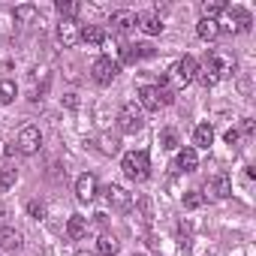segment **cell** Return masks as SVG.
<instances>
[{
	"label": "cell",
	"mask_w": 256,
	"mask_h": 256,
	"mask_svg": "<svg viewBox=\"0 0 256 256\" xmlns=\"http://www.w3.org/2000/svg\"><path fill=\"white\" fill-rule=\"evenodd\" d=\"M120 169H124V175L130 178V181H148V175H151V157H148V151H130V154H124Z\"/></svg>",
	"instance_id": "6da1fadb"
},
{
	"label": "cell",
	"mask_w": 256,
	"mask_h": 256,
	"mask_svg": "<svg viewBox=\"0 0 256 256\" xmlns=\"http://www.w3.org/2000/svg\"><path fill=\"white\" fill-rule=\"evenodd\" d=\"M196 66H199V64H196L190 54H184L181 60H175V66L169 70V76H166V78H172V84H175V88H187V84H193V82H196Z\"/></svg>",
	"instance_id": "7a4b0ae2"
},
{
	"label": "cell",
	"mask_w": 256,
	"mask_h": 256,
	"mask_svg": "<svg viewBox=\"0 0 256 256\" xmlns=\"http://www.w3.org/2000/svg\"><path fill=\"white\" fill-rule=\"evenodd\" d=\"M118 126L124 133H139L142 126H145V114L136 102H126L120 112H118Z\"/></svg>",
	"instance_id": "3957f363"
},
{
	"label": "cell",
	"mask_w": 256,
	"mask_h": 256,
	"mask_svg": "<svg viewBox=\"0 0 256 256\" xmlns=\"http://www.w3.org/2000/svg\"><path fill=\"white\" fill-rule=\"evenodd\" d=\"M90 72H94V82L106 88V84H112V82L118 78L120 64H118V60H112V58H96V60H94V66H90Z\"/></svg>",
	"instance_id": "277c9868"
},
{
	"label": "cell",
	"mask_w": 256,
	"mask_h": 256,
	"mask_svg": "<svg viewBox=\"0 0 256 256\" xmlns=\"http://www.w3.org/2000/svg\"><path fill=\"white\" fill-rule=\"evenodd\" d=\"M18 151L22 154H36L40 148H42V133H40V126H34V124H28V126H22V133H18Z\"/></svg>",
	"instance_id": "5b68a950"
},
{
	"label": "cell",
	"mask_w": 256,
	"mask_h": 256,
	"mask_svg": "<svg viewBox=\"0 0 256 256\" xmlns=\"http://www.w3.org/2000/svg\"><path fill=\"white\" fill-rule=\"evenodd\" d=\"M226 12H229V24H226L229 34H244V30H250L253 18H250V12H247L244 6H226Z\"/></svg>",
	"instance_id": "8992f818"
},
{
	"label": "cell",
	"mask_w": 256,
	"mask_h": 256,
	"mask_svg": "<svg viewBox=\"0 0 256 256\" xmlns=\"http://www.w3.org/2000/svg\"><path fill=\"white\" fill-rule=\"evenodd\" d=\"M96 175H90V172H84V175H78V181H76V199L78 202H94L96 199Z\"/></svg>",
	"instance_id": "52a82bcc"
},
{
	"label": "cell",
	"mask_w": 256,
	"mask_h": 256,
	"mask_svg": "<svg viewBox=\"0 0 256 256\" xmlns=\"http://www.w3.org/2000/svg\"><path fill=\"white\" fill-rule=\"evenodd\" d=\"M108 24H112L114 34H130L136 28V12L133 10H114L112 18H108Z\"/></svg>",
	"instance_id": "ba28073f"
},
{
	"label": "cell",
	"mask_w": 256,
	"mask_h": 256,
	"mask_svg": "<svg viewBox=\"0 0 256 256\" xmlns=\"http://www.w3.org/2000/svg\"><path fill=\"white\" fill-rule=\"evenodd\" d=\"M58 42H60L64 48L78 46V42H82V36H78V24H76V22L60 18V24H58Z\"/></svg>",
	"instance_id": "9c48e42d"
},
{
	"label": "cell",
	"mask_w": 256,
	"mask_h": 256,
	"mask_svg": "<svg viewBox=\"0 0 256 256\" xmlns=\"http://www.w3.org/2000/svg\"><path fill=\"white\" fill-rule=\"evenodd\" d=\"M106 202H108L112 208H118V211H126V208L133 205V196L126 193L124 187H118V184H108V187H106Z\"/></svg>",
	"instance_id": "30bf717a"
},
{
	"label": "cell",
	"mask_w": 256,
	"mask_h": 256,
	"mask_svg": "<svg viewBox=\"0 0 256 256\" xmlns=\"http://www.w3.org/2000/svg\"><path fill=\"white\" fill-rule=\"evenodd\" d=\"M136 28H142L148 36H160L163 34V18L157 12H139L136 16Z\"/></svg>",
	"instance_id": "8fae6325"
},
{
	"label": "cell",
	"mask_w": 256,
	"mask_h": 256,
	"mask_svg": "<svg viewBox=\"0 0 256 256\" xmlns=\"http://www.w3.org/2000/svg\"><path fill=\"white\" fill-rule=\"evenodd\" d=\"M139 108H142V112H160V108H163V102H160V90L151 88V84L139 88Z\"/></svg>",
	"instance_id": "7c38bea8"
},
{
	"label": "cell",
	"mask_w": 256,
	"mask_h": 256,
	"mask_svg": "<svg viewBox=\"0 0 256 256\" xmlns=\"http://www.w3.org/2000/svg\"><path fill=\"white\" fill-rule=\"evenodd\" d=\"M205 190H208L214 199H229V196H232V178H229V175H214V178L205 184Z\"/></svg>",
	"instance_id": "4fadbf2b"
},
{
	"label": "cell",
	"mask_w": 256,
	"mask_h": 256,
	"mask_svg": "<svg viewBox=\"0 0 256 256\" xmlns=\"http://www.w3.org/2000/svg\"><path fill=\"white\" fill-rule=\"evenodd\" d=\"M205 58L211 60V66L217 70V76H220V78H226V76H232V72H235V60H232L229 54H223V52H208Z\"/></svg>",
	"instance_id": "5bb4252c"
},
{
	"label": "cell",
	"mask_w": 256,
	"mask_h": 256,
	"mask_svg": "<svg viewBox=\"0 0 256 256\" xmlns=\"http://www.w3.org/2000/svg\"><path fill=\"white\" fill-rule=\"evenodd\" d=\"M151 54H154V48L145 46V42H142V46H124V48H120V60H124V64H136V60L151 58ZM120 60H118V64H120Z\"/></svg>",
	"instance_id": "9a60e30c"
},
{
	"label": "cell",
	"mask_w": 256,
	"mask_h": 256,
	"mask_svg": "<svg viewBox=\"0 0 256 256\" xmlns=\"http://www.w3.org/2000/svg\"><path fill=\"white\" fill-rule=\"evenodd\" d=\"M196 34H199V40H205V42H214V40L223 34V28H220V22H217V18H199V24H196Z\"/></svg>",
	"instance_id": "2e32d148"
},
{
	"label": "cell",
	"mask_w": 256,
	"mask_h": 256,
	"mask_svg": "<svg viewBox=\"0 0 256 256\" xmlns=\"http://www.w3.org/2000/svg\"><path fill=\"white\" fill-rule=\"evenodd\" d=\"M196 78H199V84H202V88H214V84L220 82V76H217V70L211 66V60H208V58L196 66Z\"/></svg>",
	"instance_id": "e0dca14e"
},
{
	"label": "cell",
	"mask_w": 256,
	"mask_h": 256,
	"mask_svg": "<svg viewBox=\"0 0 256 256\" xmlns=\"http://www.w3.org/2000/svg\"><path fill=\"white\" fill-rule=\"evenodd\" d=\"M175 166H178L181 172H196V169H199V154H196V148H181Z\"/></svg>",
	"instance_id": "ac0fdd59"
},
{
	"label": "cell",
	"mask_w": 256,
	"mask_h": 256,
	"mask_svg": "<svg viewBox=\"0 0 256 256\" xmlns=\"http://www.w3.org/2000/svg\"><path fill=\"white\" fill-rule=\"evenodd\" d=\"M0 247L4 250H22V232L12 226H0Z\"/></svg>",
	"instance_id": "d6986e66"
},
{
	"label": "cell",
	"mask_w": 256,
	"mask_h": 256,
	"mask_svg": "<svg viewBox=\"0 0 256 256\" xmlns=\"http://www.w3.org/2000/svg\"><path fill=\"white\" fill-rule=\"evenodd\" d=\"M66 235H70L72 241H82V238L88 235V217H82V214H72V217L66 220Z\"/></svg>",
	"instance_id": "ffe728a7"
},
{
	"label": "cell",
	"mask_w": 256,
	"mask_h": 256,
	"mask_svg": "<svg viewBox=\"0 0 256 256\" xmlns=\"http://www.w3.org/2000/svg\"><path fill=\"white\" fill-rule=\"evenodd\" d=\"M211 142H214V126L211 124H199L196 130H193V145L196 148H211Z\"/></svg>",
	"instance_id": "44dd1931"
},
{
	"label": "cell",
	"mask_w": 256,
	"mask_h": 256,
	"mask_svg": "<svg viewBox=\"0 0 256 256\" xmlns=\"http://www.w3.org/2000/svg\"><path fill=\"white\" fill-rule=\"evenodd\" d=\"M78 36H82L84 42H90V46H102V42H106V30H102L100 24H84V28L78 30Z\"/></svg>",
	"instance_id": "7402d4cb"
},
{
	"label": "cell",
	"mask_w": 256,
	"mask_h": 256,
	"mask_svg": "<svg viewBox=\"0 0 256 256\" xmlns=\"http://www.w3.org/2000/svg\"><path fill=\"white\" fill-rule=\"evenodd\" d=\"M199 10H202V18H217L226 12V0H202Z\"/></svg>",
	"instance_id": "603a6c76"
},
{
	"label": "cell",
	"mask_w": 256,
	"mask_h": 256,
	"mask_svg": "<svg viewBox=\"0 0 256 256\" xmlns=\"http://www.w3.org/2000/svg\"><path fill=\"white\" fill-rule=\"evenodd\" d=\"M118 250H120V244H118L114 235H100V241H96V253L100 256H118Z\"/></svg>",
	"instance_id": "cb8c5ba5"
},
{
	"label": "cell",
	"mask_w": 256,
	"mask_h": 256,
	"mask_svg": "<svg viewBox=\"0 0 256 256\" xmlns=\"http://www.w3.org/2000/svg\"><path fill=\"white\" fill-rule=\"evenodd\" d=\"M16 96H18L16 82H12V78H4V82H0V106H10Z\"/></svg>",
	"instance_id": "d4e9b609"
},
{
	"label": "cell",
	"mask_w": 256,
	"mask_h": 256,
	"mask_svg": "<svg viewBox=\"0 0 256 256\" xmlns=\"http://www.w3.org/2000/svg\"><path fill=\"white\" fill-rule=\"evenodd\" d=\"M202 205H205V193H199V190H187V193H184V208L196 211V208H202Z\"/></svg>",
	"instance_id": "484cf974"
},
{
	"label": "cell",
	"mask_w": 256,
	"mask_h": 256,
	"mask_svg": "<svg viewBox=\"0 0 256 256\" xmlns=\"http://www.w3.org/2000/svg\"><path fill=\"white\" fill-rule=\"evenodd\" d=\"M160 148H166V151H175L178 148V133L172 130V126H166V130L160 133Z\"/></svg>",
	"instance_id": "4316f807"
},
{
	"label": "cell",
	"mask_w": 256,
	"mask_h": 256,
	"mask_svg": "<svg viewBox=\"0 0 256 256\" xmlns=\"http://www.w3.org/2000/svg\"><path fill=\"white\" fill-rule=\"evenodd\" d=\"M18 181V172L12 169V166H6V169H0V187H4V190H10L12 184Z\"/></svg>",
	"instance_id": "83f0119b"
},
{
	"label": "cell",
	"mask_w": 256,
	"mask_h": 256,
	"mask_svg": "<svg viewBox=\"0 0 256 256\" xmlns=\"http://www.w3.org/2000/svg\"><path fill=\"white\" fill-rule=\"evenodd\" d=\"M34 16H36V6H30V4L16 6V22H30Z\"/></svg>",
	"instance_id": "f1b7e54d"
},
{
	"label": "cell",
	"mask_w": 256,
	"mask_h": 256,
	"mask_svg": "<svg viewBox=\"0 0 256 256\" xmlns=\"http://www.w3.org/2000/svg\"><path fill=\"white\" fill-rule=\"evenodd\" d=\"M78 4H58V12H60V18H66V22H72V16H78Z\"/></svg>",
	"instance_id": "f546056e"
},
{
	"label": "cell",
	"mask_w": 256,
	"mask_h": 256,
	"mask_svg": "<svg viewBox=\"0 0 256 256\" xmlns=\"http://www.w3.org/2000/svg\"><path fill=\"white\" fill-rule=\"evenodd\" d=\"M28 214H30L34 220H42V217H46V205L34 199V202H28Z\"/></svg>",
	"instance_id": "4dcf8cb0"
},
{
	"label": "cell",
	"mask_w": 256,
	"mask_h": 256,
	"mask_svg": "<svg viewBox=\"0 0 256 256\" xmlns=\"http://www.w3.org/2000/svg\"><path fill=\"white\" fill-rule=\"evenodd\" d=\"M253 130H256L253 118H244V120H241V133H244V136H253Z\"/></svg>",
	"instance_id": "1f68e13d"
},
{
	"label": "cell",
	"mask_w": 256,
	"mask_h": 256,
	"mask_svg": "<svg viewBox=\"0 0 256 256\" xmlns=\"http://www.w3.org/2000/svg\"><path fill=\"white\" fill-rule=\"evenodd\" d=\"M139 211H142V220L151 223V208H148V199H139Z\"/></svg>",
	"instance_id": "d6a6232c"
},
{
	"label": "cell",
	"mask_w": 256,
	"mask_h": 256,
	"mask_svg": "<svg viewBox=\"0 0 256 256\" xmlns=\"http://www.w3.org/2000/svg\"><path fill=\"white\" fill-rule=\"evenodd\" d=\"M223 139H226V145H238L241 133H238V130H226V136H223Z\"/></svg>",
	"instance_id": "836d02e7"
},
{
	"label": "cell",
	"mask_w": 256,
	"mask_h": 256,
	"mask_svg": "<svg viewBox=\"0 0 256 256\" xmlns=\"http://www.w3.org/2000/svg\"><path fill=\"white\" fill-rule=\"evenodd\" d=\"M64 106H66V108H78V96H76V94H66V96H64Z\"/></svg>",
	"instance_id": "e575fe53"
},
{
	"label": "cell",
	"mask_w": 256,
	"mask_h": 256,
	"mask_svg": "<svg viewBox=\"0 0 256 256\" xmlns=\"http://www.w3.org/2000/svg\"><path fill=\"white\" fill-rule=\"evenodd\" d=\"M76 256H96V253H88V250H78Z\"/></svg>",
	"instance_id": "d590c367"
}]
</instances>
